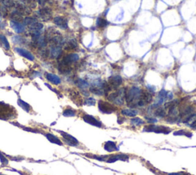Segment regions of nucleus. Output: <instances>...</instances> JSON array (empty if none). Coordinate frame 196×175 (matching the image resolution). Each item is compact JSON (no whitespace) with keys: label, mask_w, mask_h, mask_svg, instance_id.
I'll return each instance as SVG.
<instances>
[{"label":"nucleus","mask_w":196,"mask_h":175,"mask_svg":"<svg viewBox=\"0 0 196 175\" xmlns=\"http://www.w3.org/2000/svg\"><path fill=\"white\" fill-rule=\"evenodd\" d=\"M142 90L137 87H132L130 89L126 91V102L127 103L128 106L130 108L138 106L139 101L141 97Z\"/></svg>","instance_id":"obj_1"},{"label":"nucleus","mask_w":196,"mask_h":175,"mask_svg":"<svg viewBox=\"0 0 196 175\" xmlns=\"http://www.w3.org/2000/svg\"><path fill=\"white\" fill-rule=\"evenodd\" d=\"M125 95H126V91H125L124 88H121V89L109 95L107 99L115 105H123V102H124Z\"/></svg>","instance_id":"obj_2"},{"label":"nucleus","mask_w":196,"mask_h":175,"mask_svg":"<svg viewBox=\"0 0 196 175\" xmlns=\"http://www.w3.org/2000/svg\"><path fill=\"white\" fill-rule=\"evenodd\" d=\"M14 114H16V110L13 107L9 106L3 102H0V119L6 120L13 117Z\"/></svg>","instance_id":"obj_3"},{"label":"nucleus","mask_w":196,"mask_h":175,"mask_svg":"<svg viewBox=\"0 0 196 175\" xmlns=\"http://www.w3.org/2000/svg\"><path fill=\"white\" fill-rule=\"evenodd\" d=\"M143 131L145 132H154L157 134H169L171 132V129L169 127L162 126V125H148L143 128Z\"/></svg>","instance_id":"obj_4"},{"label":"nucleus","mask_w":196,"mask_h":175,"mask_svg":"<svg viewBox=\"0 0 196 175\" xmlns=\"http://www.w3.org/2000/svg\"><path fill=\"white\" fill-rule=\"evenodd\" d=\"M59 132L61 136H62L64 141L67 145L71 146V147H76V146H78L79 144V141L74 137L72 136V135L66 133L64 131H59Z\"/></svg>","instance_id":"obj_5"},{"label":"nucleus","mask_w":196,"mask_h":175,"mask_svg":"<svg viewBox=\"0 0 196 175\" xmlns=\"http://www.w3.org/2000/svg\"><path fill=\"white\" fill-rule=\"evenodd\" d=\"M98 108H99V110L103 114H111L114 111H115L116 110V108L112 105L104 102V101H100L99 102Z\"/></svg>","instance_id":"obj_6"},{"label":"nucleus","mask_w":196,"mask_h":175,"mask_svg":"<svg viewBox=\"0 0 196 175\" xmlns=\"http://www.w3.org/2000/svg\"><path fill=\"white\" fill-rule=\"evenodd\" d=\"M152 100H153V95H151V93L147 91H143L142 90L141 97H140V101H139L138 106H145L147 104L150 103Z\"/></svg>","instance_id":"obj_7"},{"label":"nucleus","mask_w":196,"mask_h":175,"mask_svg":"<svg viewBox=\"0 0 196 175\" xmlns=\"http://www.w3.org/2000/svg\"><path fill=\"white\" fill-rule=\"evenodd\" d=\"M83 120L85 122H87V124H90V125H93V126L98 127V128L102 127V123L100 121H98L97 119L95 118L94 117H93V116L91 115H89V114H84V115L83 116Z\"/></svg>","instance_id":"obj_8"},{"label":"nucleus","mask_w":196,"mask_h":175,"mask_svg":"<svg viewBox=\"0 0 196 175\" xmlns=\"http://www.w3.org/2000/svg\"><path fill=\"white\" fill-rule=\"evenodd\" d=\"M122 83H123V79H122L121 76L115 75V76H112L109 78V83L108 84L111 85L112 88H117L119 86L121 85Z\"/></svg>","instance_id":"obj_9"},{"label":"nucleus","mask_w":196,"mask_h":175,"mask_svg":"<svg viewBox=\"0 0 196 175\" xmlns=\"http://www.w3.org/2000/svg\"><path fill=\"white\" fill-rule=\"evenodd\" d=\"M15 50H16V52H17L18 54H19V55H22V56L25 57L27 59L30 60V61H34V55H33L31 52H28V51L25 50V49H22V48H16Z\"/></svg>","instance_id":"obj_10"},{"label":"nucleus","mask_w":196,"mask_h":175,"mask_svg":"<svg viewBox=\"0 0 196 175\" xmlns=\"http://www.w3.org/2000/svg\"><path fill=\"white\" fill-rule=\"evenodd\" d=\"M58 70L62 74H67L71 71V65L67 64L64 61L61 60L58 64Z\"/></svg>","instance_id":"obj_11"},{"label":"nucleus","mask_w":196,"mask_h":175,"mask_svg":"<svg viewBox=\"0 0 196 175\" xmlns=\"http://www.w3.org/2000/svg\"><path fill=\"white\" fill-rule=\"evenodd\" d=\"M54 22L56 25L62 29H66L67 28V21L63 17H55Z\"/></svg>","instance_id":"obj_12"},{"label":"nucleus","mask_w":196,"mask_h":175,"mask_svg":"<svg viewBox=\"0 0 196 175\" xmlns=\"http://www.w3.org/2000/svg\"><path fill=\"white\" fill-rule=\"evenodd\" d=\"M78 59H79V56H78V55L73 53V54H68V55H66V56L63 58L62 61H64L65 63H67V64L71 65L72 64V63L75 62V61H78Z\"/></svg>","instance_id":"obj_13"},{"label":"nucleus","mask_w":196,"mask_h":175,"mask_svg":"<svg viewBox=\"0 0 196 175\" xmlns=\"http://www.w3.org/2000/svg\"><path fill=\"white\" fill-rule=\"evenodd\" d=\"M45 77H46V79L48 80V81H49L54 84H59L61 81V78L57 75H55V74L47 73Z\"/></svg>","instance_id":"obj_14"},{"label":"nucleus","mask_w":196,"mask_h":175,"mask_svg":"<svg viewBox=\"0 0 196 175\" xmlns=\"http://www.w3.org/2000/svg\"><path fill=\"white\" fill-rule=\"evenodd\" d=\"M45 136L46 137L47 139L50 141L51 143H52V144H58V145H60V146L63 145L61 140H60L58 137L55 136V135H52V134H50V133H47V134H45Z\"/></svg>","instance_id":"obj_15"},{"label":"nucleus","mask_w":196,"mask_h":175,"mask_svg":"<svg viewBox=\"0 0 196 175\" xmlns=\"http://www.w3.org/2000/svg\"><path fill=\"white\" fill-rule=\"evenodd\" d=\"M184 123L186 124L187 126L191 129L196 130V114H193L192 115L190 116L186 121H184Z\"/></svg>","instance_id":"obj_16"},{"label":"nucleus","mask_w":196,"mask_h":175,"mask_svg":"<svg viewBox=\"0 0 196 175\" xmlns=\"http://www.w3.org/2000/svg\"><path fill=\"white\" fill-rule=\"evenodd\" d=\"M11 27L14 29V31L17 33H22L25 31V28L22 24L19 23V22H15V21H13L11 22Z\"/></svg>","instance_id":"obj_17"},{"label":"nucleus","mask_w":196,"mask_h":175,"mask_svg":"<svg viewBox=\"0 0 196 175\" xmlns=\"http://www.w3.org/2000/svg\"><path fill=\"white\" fill-rule=\"evenodd\" d=\"M104 147V150L108 152H113L118 150L116 143L114 142V141H107V142L104 144V147Z\"/></svg>","instance_id":"obj_18"},{"label":"nucleus","mask_w":196,"mask_h":175,"mask_svg":"<svg viewBox=\"0 0 196 175\" xmlns=\"http://www.w3.org/2000/svg\"><path fill=\"white\" fill-rule=\"evenodd\" d=\"M51 54H52V57H54V58H58L61 54V47L58 46H53V47H52Z\"/></svg>","instance_id":"obj_19"},{"label":"nucleus","mask_w":196,"mask_h":175,"mask_svg":"<svg viewBox=\"0 0 196 175\" xmlns=\"http://www.w3.org/2000/svg\"><path fill=\"white\" fill-rule=\"evenodd\" d=\"M18 105H19V106L22 108V109L25 110V111H27V112H29L30 110H31V106H30L28 103H26V102H24V101H22V99H20L18 100Z\"/></svg>","instance_id":"obj_20"},{"label":"nucleus","mask_w":196,"mask_h":175,"mask_svg":"<svg viewBox=\"0 0 196 175\" xmlns=\"http://www.w3.org/2000/svg\"><path fill=\"white\" fill-rule=\"evenodd\" d=\"M121 113L123 115L128 116V117H134V116H136L138 114L137 111L132 109H123L122 110Z\"/></svg>","instance_id":"obj_21"},{"label":"nucleus","mask_w":196,"mask_h":175,"mask_svg":"<svg viewBox=\"0 0 196 175\" xmlns=\"http://www.w3.org/2000/svg\"><path fill=\"white\" fill-rule=\"evenodd\" d=\"M174 135H179V136H185L187 138H191L192 137V134L190 131H185V130H180V131H177L174 132Z\"/></svg>","instance_id":"obj_22"},{"label":"nucleus","mask_w":196,"mask_h":175,"mask_svg":"<svg viewBox=\"0 0 196 175\" xmlns=\"http://www.w3.org/2000/svg\"><path fill=\"white\" fill-rule=\"evenodd\" d=\"M155 115L158 116L159 117H163L166 115V112H165V108H156L155 111Z\"/></svg>","instance_id":"obj_23"},{"label":"nucleus","mask_w":196,"mask_h":175,"mask_svg":"<svg viewBox=\"0 0 196 175\" xmlns=\"http://www.w3.org/2000/svg\"><path fill=\"white\" fill-rule=\"evenodd\" d=\"M76 84H78V87H79L80 88H81V89H85V88L89 87L88 83L84 81V80L81 79V78L78 79V81H76Z\"/></svg>","instance_id":"obj_24"},{"label":"nucleus","mask_w":196,"mask_h":175,"mask_svg":"<svg viewBox=\"0 0 196 175\" xmlns=\"http://www.w3.org/2000/svg\"><path fill=\"white\" fill-rule=\"evenodd\" d=\"M63 115L64 117H74V116L76 115V111L72 109V108H66L63 111Z\"/></svg>","instance_id":"obj_25"},{"label":"nucleus","mask_w":196,"mask_h":175,"mask_svg":"<svg viewBox=\"0 0 196 175\" xmlns=\"http://www.w3.org/2000/svg\"><path fill=\"white\" fill-rule=\"evenodd\" d=\"M108 25V22L107 20H105L103 18H98L96 20V25L99 28H103V27L107 26Z\"/></svg>","instance_id":"obj_26"},{"label":"nucleus","mask_w":196,"mask_h":175,"mask_svg":"<svg viewBox=\"0 0 196 175\" xmlns=\"http://www.w3.org/2000/svg\"><path fill=\"white\" fill-rule=\"evenodd\" d=\"M0 42H2V44L4 46V47L6 49H10V46L8 40H7L6 37L3 35H0Z\"/></svg>","instance_id":"obj_27"},{"label":"nucleus","mask_w":196,"mask_h":175,"mask_svg":"<svg viewBox=\"0 0 196 175\" xmlns=\"http://www.w3.org/2000/svg\"><path fill=\"white\" fill-rule=\"evenodd\" d=\"M131 124L135 126H140L142 125H144V121L142 120L140 117H134L131 119Z\"/></svg>","instance_id":"obj_28"},{"label":"nucleus","mask_w":196,"mask_h":175,"mask_svg":"<svg viewBox=\"0 0 196 175\" xmlns=\"http://www.w3.org/2000/svg\"><path fill=\"white\" fill-rule=\"evenodd\" d=\"M77 46H78V44H77L76 41L71 40L67 42V45H66V46H65V48H66V49H67V50H70V49H74Z\"/></svg>","instance_id":"obj_29"},{"label":"nucleus","mask_w":196,"mask_h":175,"mask_svg":"<svg viewBox=\"0 0 196 175\" xmlns=\"http://www.w3.org/2000/svg\"><path fill=\"white\" fill-rule=\"evenodd\" d=\"M40 16L42 19H45V20H48V19H50L51 16L52 14H49V12H47L45 9H43L42 12H40Z\"/></svg>","instance_id":"obj_30"},{"label":"nucleus","mask_w":196,"mask_h":175,"mask_svg":"<svg viewBox=\"0 0 196 175\" xmlns=\"http://www.w3.org/2000/svg\"><path fill=\"white\" fill-rule=\"evenodd\" d=\"M96 104V100L93 98H88L84 101V105H88V106H93Z\"/></svg>","instance_id":"obj_31"},{"label":"nucleus","mask_w":196,"mask_h":175,"mask_svg":"<svg viewBox=\"0 0 196 175\" xmlns=\"http://www.w3.org/2000/svg\"><path fill=\"white\" fill-rule=\"evenodd\" d=\"M0 161L2 163V165L3 166L7 165L9 164V160L1 152H0Z\"/></svg>","instance_id":"obj_32"},{"label":"nucleus","mask_w":196,"mask_h":175,"mask_svg":"<svg viewBox=\"0 0 196 175\" xmlns=\"http://www.w3.org/2000/svg\"><path fill=\"white\" fill-rule=\"evenodd\" d=\"M168 175H188V173H184V172H177V173H170Z\"/></svg>","instance_id":"obj_33"},{"label":"nucleus","mask_w":196,"mask_h":175,"mask_svg":"<svg viewBox=\"0 0 196 175\" xmlns=\"http://www.w3.org/2000/svg\"><path fill=\"white\" fill-rule=\"evenodd\" d=\"M146 119H147V121H148L149 122H153V123H155V122L157 121V120L155 118H149V117H146Z\"/></svg>","instance_id":"obj_34"},{"label":"nucleus","mask_w":196,"mask_h":175,"mask_svg":"<svg viewBox=\"0 0 196 175\" xmlns=\"http://www.w3.org/2000/svg\"><path fill=\"white\" fill-rule=\"evenodd\" d=\"M0 21H1V16H0Z\"/></svg>","instance_id":"obj_35"}]
</instances>
